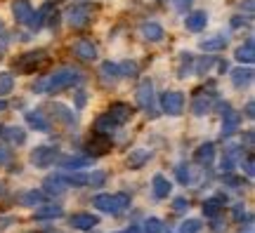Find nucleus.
I'll list each match as a JSON object with an SVG mask.
<instances>
[{"mask_svg":"<svg viewBox=\"0 0 255 233\" xmlns=\"http://www.w3.org/2000/svg\"><path fill=\"white\" fill-rule=\"evenodd\" d=\"M2 193H5V186H2V184H0V196H2Z\"/></svg>","mask_w":255,"mask_h":233,"instance_id":"55","label":"nucleus"},{"mask_svg":"<svg viewBox=\"0 0 255 233\" xmlns=\"http://www.w3.org/2000/svg\"><path fill=\"white\" fill-rule=\"evenodd\" d=\"M66 19H69V26L71 28L88 26V24H90V19H92V5H88V2H76L73 7H69Z\"/></svg>","mask_w":255,"mask_h":233,"instance_id":"4","label":"nucleus"},{"mask_svg":"<svg viewBox=\"0 0 255 233\" xmlns=\"http://www.w3.org/2000/svg\"><path fill=\"white\" fill-rule=\"evenodd\" d=\"M241 9H246V17L253 19V0H246V2H241Z\"/></svg>","mask_w":255,"mask_h":233,"instance_id":"49","label":"nucleus"},{"mask_svg":"<svg viewBox=\"0 0 255 233\" xmlns=\"http://www.w3.org/2000/svg\"><path fill=\"white\" fill-rule=\"evenodd\" d=\"M81 71L78 69H73V66H62V69H57L52 71L47 78L36 82V87L33 90L38 94H47V92H59V90H66V87H73V85H78L81 82Z\"/></svg>","mask_w":255,"mask_h":233,"instance_id":"1","label":"nucleus"},{"mask_svg":"<svg viewBox=\"0 0 255 233\" xmlns=\"http://www.w3.org/2000/svg\"><path fill=\"white\" fill-rule=\"evenodd\" d=\"M139 36L149 40V43H161L165 36V31L161 24H156V21H144L142 26H139Z\"/></svg>","mask_w":255,"mask_h":233,"instance_id":"13","label":"nucleus"},{"mask_svg":"<svg viewBox=\"0 0 255 233\" xmlns=\"http://www.w3.org/2000/svg\"><path fill=\"white\" fill-rule=\"evenodd\" d=\"M59 158V149L55 146H38L31 151V165H36V167H50L52 162Z\"/></svg>","mask_w":255,"mask_h":233,"instance_id":"6","label":"nucleus"},{"mask_svg":"<svg viewBox=\"0 0 255 233\" xmlns=\"http://www.w3.org/2000/svg\"><path fill=\"white\" fill-rule=\"evenodd\" d=\"M2 137L7 139L9 144H24L26 142V130H21V127H14V125H9V127H2Z\"/></svg>","mask_w":255,"mask_h":233,"instance_id":"30","label":"nucleus"},{"mask_svg":"<svg viewBox=\"0 0 255 233\" xmlns=\"http://www.w3.org/2000/svg\"><path fill=\"white\" fill-rule=\"evenodd\" d=\"M149 158H151V151H149V149H142V146H139V149H132L130 155H128V167H130V170H139Z\"/></svg>","mask_w":255,"mask_h":233,"instance_id":"24","label":"nucleus"},{"mask_svg":"<svg viewBox=\"0 0 255 233\" xmlns=\"http://www.w3.org/2000/svg\"><path fill=\"white\" fill-rule=\"evenodd\" d=\"M206 24H208V14H206L203 9H194V12H189V14L184 17V26H187V31H194V33L203 31Z\"/></svg>","mask_w":255,"mask_h":233,"instance_id":"14","label":"nucleus"},{"mask_svg":"<svg viewBox=\"0 0 255 233\" xmlns=\"http://www.w3.org/2000/svg\"><path fill=\"white\" fill-rule=\"evenodd\" d=\"M100 76H102V80L107 82V85H116V82L121 80V69H119V64H114V62H102Z\"/></svg>","mask_w":255,"mask_h":233,"instance_id":"20","label":"nucleus"},{"mask_svg":"<svg viewBox=\"0 0 255 233\" xmlns=\"http://www.w3.org/2000/svg\"><path fill=\"white\" fill-rule=\"evenodd\" d=\"M92 205L97 207L100 212H107V215H121V212L130 205V196H128V193H116V196L100 193V196H95Z\"/></svg>","mask_w":255,"mask_h":233,"instance_id":"2","label":"nucleus"},{"mask_svg":"<svg viewBox=\"0 0 255 233\" xmlns=\"http://www.w3.org/2000/svg\"><path fill=\"white\" fill-rule=\"evenodd\" d=\"M246 118H251V120L255 118V104H253V101H248V104H246Z\"/></svg>","mask_w":255,"mask_h":233,"instance_id":"52","label":"nucleus"},{"mask_svg":"<svg viewBox=\"0 0 255 233\" xmlns=\"http://www.w3.org/2000/svg\"><path fill=\"white\" fill-rule=\"evenodd\" d=\"M191 2H194V0H173V5H175L177 9H187Z\"/></svg>","mask_w":255,"mask_h":233,"instance_id":"51","label":"nucleus"},{"mask_svg":"<svg viewBox=\"0 0 255 233\" xmlns=\"http://www.w3.org/2000/svg\"><path fill=\"white\" fill-rule=\"evenodd\" d=\"M239 160H241V151H239L237 146H229L227 151H225V155H222L220 167H222V172H232L234 167H237Z\"/></svg>","mask_w":255,"mask_h":233,"instance_id":"27","label":"nucleus"},{"mask_svg":"<svg viewBox=\"0 0 255 233\" xmlns=\"http://www.w3.org/2000/svg\"><path fill=\"white\" fill-rule=\"evenodd\" d=\"M45 50H36V52H26V54H21V59L17 62V69L19 71H24V73H31V71H36L40 64L45 62Z\"/></svg>","mask_w":255,"mask_h":233,"instance_id":"10","label":"nucleus"},{"mask_svg":"<svg viewBox=\"0 0 255 233\" xmlns=\"http://www.w3.org/2000/svg\"><path fill=\"white\" fill-rule=\"evenodd\" d=\"M126 233H142V229H139V226H130Z\"/></svg>","mask_w":255,"mask_h":233,"instance_id":"53","label":"nucleus"},{"mask_svg":"<svg viewBox=\"0 0 255 233\" xmlns=\"http://www.w3.org/2000/svg\"><path fill=\"white\" fill-rule=\"evenodd\" d=\"M241 233H253V215L246 217V226L241 229Z\"/></svg>","mask_w":255,"mask_h":233,"instance_id":"50","label":"nucleus"},{"mask_svg":"<svg viewBox=\"0 0 255 233\" xmlns=\"http://www.w3.org/2000/svg\"><path fill=\"white\" fill-rule=\"evenodd\" d=\"M241 162H244V172H246L248 177L253 179V174H255V160H253V151H248L246 160H241Z\"/></svg>","mask_w":255,"mask_h":233,"instance_id":"43","label":"nucleus"},{"mask_svg":"<svg viewBox=\"0 0 255 233\" xmlns=\"http://www.w3.org/2000/svg\"><path fill=\"white\" fill-rule=\"evenodd\" d=\"M33 12H36V9L31 7L28 0H14V2H12V14H14V21H17V24L28 26L31 19H33Z\"/></svg>","mask_w":255,"mask_h":233,"instance_id":"11","label":"nucleus"},{"mask_svg":"<svg viewBox=\"0 0 255 233\" xmlns=\"http://www.w3.org/2000/svg\"><path fill=\"white\" fill-rule=\"evenodd\" d=\"M85 184H88V186H104V184H107V172L95 170V172H90V174H85Z\"/></svg>","mask_w":255,"mask_h":233,"instance_id":"37","label":"nucleus"},{"mask_svg":"<svg viewBox=\"0 0 255 233\" xmlns=\"http://www.w3.org/2000/svg\"><path fill=\"white\" fill-rule=\"evenodd\" d=\"M119 127H121V125L109 116V113H104V116H100L97 120H95V132H97V135L111 137L114 132H116V130H119Z\"/></svg>","mask_w":255,"mask_h":233,"instance_id":"22","label":"nucleus"},{"mask_svg":"<svg viewBox=\"0 0 255 233\" xmlns=\"http://www.w3.org/2000/svg\"><path fill=\"white\" fill-rule=\"evenodd\" d=\"M9 158H12V151H9L7 146H0V165L9 162Z\"/></svg>","mask_w":255,"mask_h":233,"instance_id":"46","label":"nucleus"},{"mask_svg":"<svg viewBox=\"0 0 255 233\" xmlns=\"http://www.w3.org/2000/svg\"><path fill=\"white\" fill-rule=\"evenodd\" d=\"M73 54H76L78 59H83V62H95V59H97V47L92 45L90 40H76Z\"/></svg>","mask_w":255,"mask_h":233,"instance_id":"18","label":"nucleus"},{"mask_svg":"<svg viewBox=\"0 0 255 233\" xmlns=\"http://www.w3.org/2000/svg\"><path fill=\"white\" fill-rule=\"evenodd\" d=\"M201 229H203L201 219H184L180 229H177V233H201Z\"/></svg>","mask_w":255,"mask_h":233,"instance_id":"38","label":"nucleus"},{"mask_svg":"<svg viewBox=\"0 0 255 233\" xmlns=\"http://www.w3.org/2000/svg\"><path fill=\"white\" fill-rule=\"evenodd\" d=\"M64 210L59 205H45L36 210V219H57V217H62Z\"/></svg>","mask_w":255,"mask_h":233,"instance_id":"32","label":"nucleus"},{"mask_svg":"<svg viewBox=\"0 0 255 233\" xmlns=\"http://www.w3.org/2000/svg\"><path fill=\"white\" fill-rule=\"evenodd\" d=\"M85 101H88V94H85L83 90H78L76 92V108H83L85 106Z\"/></svg>","mask_w":255,"mask_h":233,"instance_id":"47","label":"nucleus"},{"mask_svg":"<svg viewBox=\"0 0 255 233\" xmlns=\"http://www.w3.org/2000/svg\"><path fill=\"white\" fill-rule=\"evenodd\" d=\"M199 47L203 52H220L227 47V38L225 36H210V38H203L199 43Z\"/></svg>","mask_w":255,"mask_h":233,"instance_id":"26","label":"nucleus"},{"mask_svg":"<svg viewBox=\"0 0 255 233\" xmlns=\"http://www.w3.org/2000/svg\"><path fill=\"white\" fill-rule=\"evenodd\" d=\"M187 207H189L187 198H175V200H173V210H175V212H184Z\"/></svg>","mask_w":255,"mask_h":233,"instance_id":"44","label":"nucleus"},{"mask_svg":"<svg viewBox=\"0 0 255 233\" xmlns=\"http://www.w3.org/2000/svg\"><path fill=\"white\" fill-rule=\"evenodd\" d=\"M220 113H222V137L227 139L239 130V123H241V116L232 108V104L227 101H220Z\"/></svg>","mask_w":255,"mask_h":233,"instance_id":"5","label":"nucleus"},{"mask_svg":"<svg viewBox=\"0 0 255 233\" xmlns=\"http://www.w3.org/2000/svg\"><path fill=\"white\" fill-rule=\"evenodd\" d=\"M151 191H154V198L163 200V198L170 196V191H173V184L165 179L163 174H154V179H151Z\"/></svg>","mask_w":255,"mask_h":233,"instance_id":"23","label":"nucleus"},{"mask_svg":"<svg viewBox=\"0 0 255 233\" xmlns=\"http://www.w3.org/2000/svg\"><path fill=\"white\" fill-rule=\"evenodd\" d=\"M90 162H92L90 155H85V158L83 155H66V158L59 160V165L66 167V170H81V167H88Z\"/></svg>","mask_w":255,"mask_h":233,"instance_id":"29","label":"nucleus"},{"mask_svg":"<svg viewBox=\"0 0 255 233\" xmlns=\"http://www.w3.org/2000/svg\"><path fill=\"white\" fill-rule=\"evenodd\" d=\"M213 104H215V94H213V92H206V90H199V94L191 101V113L199 118L206 116V113L213 111Z\"/></svg>","mask_w":255,"mask_h":233,"instance_id":"8","label":"nucleus"},{"mask_svg":"<svg viewBox=\"0 0 255 233\" xmlns=\"http://www.w3.org/2000/svg\"><path fill=\"white\" fill-rule=\"evenodd\" d=\"M97 224H100V219L95 215H90V212H78V215L71 217V226L78 229V231H92Z\"/></svg>","mask_w":255,"mask_h":233,"instance_id":"16","label":"nucleus"},{"mask_svg":"<svg viewBox=\"0 0 255 233\" xmlns=\"http://www.w3.org/2000/svg\"><path fill=\"white\" fill-rule=\"evenodd\" d=\"M244 142H246V149H248V151H253V144H255V132H253V130H248V132H246Z\"/></svg>","mask_w":255,"mask_h":233,"instance_id":"48","label":"nucleus"},{"mask_svg":"<svg viewBox=\"0 0 255 233\" xmlns=\"http://www.w3.org/2000/svg\"><path fill=\"white\" fill-rule=\"evenodd\" d=\"M232 215H234V219H237V222H241V219H244V215H246V207H244V203H237V205H234V210H232Z\"/></svg>","mask_w":255,"mask_h":233,"instance_id":"45","label":"nucleus"},{"mask_svg":"<svg viewBox=\"0 0 255 233\" xmlns=\"http://www.w3.org/2000/svg\"><path fill=\"white\" fill-rule=\"evenodd\" d=\"M14 90V76L12 73H0V99L7 97Z\"/></svg>","mask_w":255,"mask_h":233,"instance_id":"35","label":"nucleus"},{"mask_svg":"<svg viewBox=\"0 0 255 233\" xmlns=\"http://www.w3.org/2000/svg\"><path fill=\"white\" fill-rule=\"evenodd\" d=\"M123 233H126V231H123Z\"/></svg>","mask_w":255,"mask_h":233,"instance_id":"56","label":"nucleus"},{"mask_svg":"<svg viewBox=\"0 0 255 233\" xmlns=\"http://www.w3.org/2000/svg\"><path fill=\"white\" fill-rule=\"evenodd\" d=\"M220 203H222L220 198H210V200H206V203H203V215L210 217V219H215V217L220 215V207H222Z\"/></svg>","mask_w":255,"mask_h":233,"instance_id":"36","label":"nucleus"},{"mask_svg":"<svg viewBox=\"0 0 255 233\" xmlns=\"http://www.w3.org/2000/svg\"><path fill=\"white\" fill-rule=\"evenodd\" d=\"M175 177H177L180 184H187V181H189V167H187L184 162H180V165L175 167Z\"/></svg>","mask_w":255,"mask_h":233,"instance_id":"42","label":"nucleus"},{"mask_svg":"<svg viewBox=\"0 0 255 233\" xmlns=\"http://www.w3.org/2000/svg\"><path fill=\"white\" fill-rule=\"evenodd\" d=\"M5 108H7V104H5V101H2V99H0V113H2V111H5Z\"/></svg>","mask_w":255,"mask_h":233,"instance_id":"54","label":"nucleus"},{"mask_svg":"<svg viewBox=\"0 0 255 233\" xmlns=\"http://www.w3.org/2000/svg\"><path fill=\"white\" fill-rule=\"evenodd\" d=\"M210 66H213V57H206V59H199V62H194V73H199V76H203V73L208 71Z\"/></svg>","mask_w":255,"mask_h":233,"instance_id":"40","label":"nucleus"},{"mask_svg":"<svg viewBox=\"0 0 255 233\" xmlns=\"http://www.w3.org/2000/svg\"><path fill=\"white\" fill-rule=\"evenodd\" d=\"M43 200H45V193L43 191H26V193H21V205L26 207H36V205H43Z\"/></svg>","mask_w":255,"mask_h":233,"instance_id":"31","label":"nucleus"},{"mask_svg":"<svg viewBox=\"0 0 255 233\" xmlns=\"http://www.w3.org/2000/svg\"><path fill=\"white\" fill-rule=\"evenodd\" d=\"M194 160L199 162V165H206V167H208L210 162L215 160V144H213V142L201 144L199 149L194 151Z\"/></svg>","mask_w":255,"mask_h":233,"instance_id":"19","label":"nucleus"},{"mask_svg":"<svg viewBox=\"0 0 255 233\" xmlns=\"http://www.w3.org/2000/svg\"><path fill=\"white\" fill-rule=\"evenodd\" d=\"M119 69H121V78H135L137 76V62H123L119 64Z\"/></svg>","mask_w":255,"mask_h":233,"instance_id":"39","label":"nucleus"},{"mask_svg":"<svg viewBox=\"0 0 255 233\" xmlns=\"http://www.w3.org/2000/svg\"><path fill=\"white\" fill-rule=\"evenodd\" d=\"M232 76V85L237 87V90H244L246 85H251V80H253V69L251 66H241V69H234V71L229 73Z\"/></svg>","mask_w":255,"mask_h":233,"instance_id":"21","label":"nucleus"},{"mask_svg":"<svg viewBox=\"0 0 255 233\" xmlns=\"http://www.w3.org/2000/svg\"><path fill=\"white\" fill-rule=\"evenodd\" d=\"M137 104L149 118H158V106H156V94H154V82L149 78H142L137 85Z\"/></svg>","mask_w":255,"mask_h":233,"instance_id":"3","label":"nucleus"},{"mask_svg":"<svg viewBox=\"0 0 255 233\" xmlns=\"http://www.w3.org/2000/svg\"><path fill=\"white\" fill-rule=\"evenodd\" d=\"M142 233H165V224L158 217H149L142 224Z\"/></svg>","mask_w":255,"mask_h":233,"instance_id":"34","label":"nucleus"},{"mask_svg":"<svg viewBox=\"0 0 255 233\" xmlns=\"http://www.w3.org/2000/svg\"><path fill=\"white\" fill-rule=\"evenodd\" d=\"M26 125L31 127V130H36V132H50V120H47L45 116H43V111H26Z\"/></svg>","mask_w":255,"mask_h":233,"instance_id":"15","label":"nucleus"},{"mask_svg":"<svg viewBox=\"0 0 255 233\" xmlns=\"http://www.w3.org/2000/svg\"><path fill=\"white\" fill-rule=\"evenodd\" d=\"M85 149H88V153H90L92 158H100V155H104V153H109V149H111V137L97 135V132H95V135L88 139Z\"/></svg>","mask_w":255,"mask_h":233,"instance_id":"9","label":"nucleus"},{"mask_svg":"<svg viewBox=\"0 0 255 233\" xmlns=\"http://www.w3.org/2000/svg\"><path fill=\"white\" fill-rule=\"evenodd\" d=\"M237 62L241 64H253L255 62V45H253V38H248L244 45H239L237 47Z\"/></svg>","mask_w":255,"mask_h":233,"instance_id":"25","label":"nucleus"},{"mask_svg":"<svg viewBox=\"0 0 255 233\" xmlns=\"http://www.w3.org/2000/svg\"><path fill=\"white\" fill-rule=\"evenodd\" d=\"M194 73V59H191L189 52H182V57H180V69H177V76L180 78H187V76H191Z\"/></svg>","mask_w":255,"mask_h":233,"instance_id":"33","label":"nucleus"},{"mask_svg":"<svg viewBox=\"0 0 255 233\" xmlns=\"http://www.w3.org/2000/svg\"><path fill=\"white\" fill-rule=\"evenodd\" d=\"M52 116H55V120L64 123L66 127H73L76 123H78V118H76V113H73V108H69L66 104H62V101H55V106H52Z\"/></svg>","mask_w":255,"mask_h":233,"instance_id":"12","label":"nucleus"},{"mask_svg":"<svg viewBox=\"0 0 255 233\" xmlns=\"http://www.w3.org/2000/svg\"><path fill=\"white\" fill-rule=\"evenodd\" d=\"M161 108H163V113H168V116H180L184 111V94L182 92H175V90L163 92Z\"/></svg>","mask_w":255,"mask_h":233,"instance_id":"7","label":"nucleus"},{"mask_svg":"<svg viewBox=\"0 0 255 233\" xmlns=\"http://www.w3.org/2000/svg\"><path fill=\"white\" fill-rule=\"evenodd\" d=\"M43 186H45L47 196H62V193H66V186H69V184L64 181L62 174H50V177H45Z\"/></svg>","mask_w":255,"mask_h":233,"instance_id":"17","label":"nucleus"},{"mask_svg":"<svg viewBox=\"0 0 255 233\" xmlns=\"http://www.w3.org/2000/svg\"><path fill=\"white\" fill-rule=\"evenodd\" d=\"M109 116L119 123V125H126L128 120L132 118V108L128 106V104H114V106L109 108Z\"/></svg>","mask_w":255,"mask_h":233,"instance_id":"28","label":"nucleus"},{"mask_svg":"<svg viewBox=\"0 0 255 233\" xmlns=\"http://www.w3.org/2000/svg\"><path fill=\"white\" fill-rule=\"evenodd\" d=\"M222 181H225V184H227V186H232V188H244L246 186V181H244V177H234V174H225V177H222Z\"/></svg>","mask_w":255,"mask_h":233,"instance_id":"41","label":"nucleus"}]
</instances>
